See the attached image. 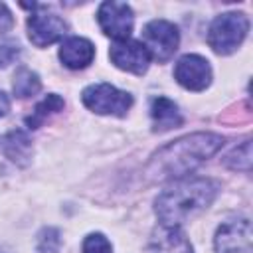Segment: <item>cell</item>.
Wrapping results in <instances>:
<instances>
[{"mask_svg": "<svg viewBox=\"0 0 253 253\" xmlns=\"http://www.w3.org/2000/svg\"><path fill=\"white\" fill-rule=\"evenodd\" d=\"M223 146V138L213 132H194L162 146L148 162L146 176L154 182L184 178L196 170L206 158Z\"/></svg>", "mask_w": 253, "mask_h": 253, "instance_id": "1", "label": "cell"}, {"mask_svg": "<svg viewBox=\"0 0 253 253\" xmlns=\"http://www.w3.org/2000/svg\"><path fill=\"white\" fill-rule=\"evenodd\" d=\"M217 190V182L210 178H180L156 198V215L162 225L178 227L186 219L204 211L213 202Z\"/></svg>", "mask_w": 253, "mask_h": 253, "instance_id": "2", "label": "cell"}, {"mask_svg": "<svg viewBox=\"0 0 253 253\" xmlns=\"http://www.w3.org/2000/svg\"><path fill=\"white\" fill-rule=\"evenodd\" d=\"M249 30V20L241 12H225L219 14L208 32V43L215 53L227 55L233 53L241 42L245 40Z\"/></svg>", "mask_w": 253, "mask_h": 253, "instance_id": "3", "label": "cell"}, {"mask_svg": "<svg viewBox=\"0 0 253 253\" xmlns=\"http://www.w3.org/2000/svg\"><path fill=\"white\" fill-rule=\"evenodd\" d=\"M81 101L87 109H91L99 115H117V117H123L132 105L130 93L121 91L109 83L89 85L81 93Z\"/></svg>", "mask_w": 253, "mask_h": 253, "instance_id": "4", "label": "cell"}, {"mask_svg": "<svg viewBox=\"0 0 253 253\" xmlns=\"http://www.w3.org/2000/svg\"><path fill=\"white\" fill-rule=\"evenodd\" d=\"M180 34L178 28L168 20H152L144 26L142 32V45L146 47L148 55L154 57L158 63L168 61L174 51L178 49Z\"/></svg>", "mask_w": 253, "mask_h": 253, "instance_id": "5", "label": "cell"}, {"mask_svg": "<svg viewBox=\"0 0 253 253\" xmlns=\"http://www.w3.org/2000/svg\"><path fill=\"white\" fill-rule=\"evenodd\" d=\"M97 20H99L101 30L107 36H111L117 42H123V40H128V36L132 32L134 16H132V10L128 4L111 0V2H103L99 6Z\"/></svg>", "mask_w": 253, "mask_h": 253, "instance_id": "6", "label": "cell"}, {"mask_svg": "<svg viewBox=\"0 0 253 253\" xmlns=\"http://www.w3.org/2000/svg\"><path fill=\"white\" fill-rule=\"evenodd\" d=\"M213 243H215V253H251L249 219H231L221 223Z\"/></svg>", "mask_w": 253, "mask_h": 253, "instance_id": "7", "label": "cell"}, {"mask_svg": "<svg viewBox=\"0 0 253 253\" xmlns=\"http://www.w3.org/2000/svg\"><path fill=\"white\" fill-rule=\"evenodd\" d=\"M174 77L182 87H186L190 91H204L211 81L210 61L202 55L188 53L178 59V63L174 67Z\"/></svg>", "mask_w": 253, "mask_h": 253, "instance_id": "8", "label": "cell"}, {"mask_svg": "<svg viewBox=\"0 0 253 253\" xmlns=\"http://www.w3.org/2000/svg\"><path fill=\"white\" fill-rule=\"evenodd\" d=\"M67 32V24L51 12H34L28 18V36L34 45L43 47L61 40Z\"/></svg>", "mask_w": 253, "mask_h": 253, "instance_id": "9", "label": "cell"}, {"mask_svg": "<svg viewBox=\"0 0 253 253\" xmlns=\"http://www.w3.org/2000/svg\"><path fill=\"white\" fill-rule=\"evenodd\" d=\"M109 57L119 69H125L136 75H142L150 63V55L146 47L140 42H130V40L113 43L109 49Z\"/></svg>", "mask_w": 253, "mask_h": 253, "instance_id": "10", "label": "cell"}, {"mask_svg": "<svg viewBox=\"0 0 253 253\" xmlns=\"http://www.w3.org/2000/svg\"><path fill=\"white\" fill-rule=\"evenodd\" d=\"M148 253H194L190 241L180 227H158L148 243Z\"/></svg>", "mask_w": 253, "mask_h": 253, "instance_id": "11", "label": "cell"}, {"mask_svg": "<svg viewBox=\"0 0 253 253\" xmlns=\"http://www.w3.org/2000/svg\"><path fill=\"white\" fill-rule=\"evenodd\" d=\"M95 57V47L85 38H67L59 47V59L69 69H83Z\"/></svg>", "mask_w": 253, "mask_h": 253, "instance_id": "12", "label": "cell"}, {"mask_svg": "<svg viewBox=\"0 0 253 253\" xmlns=\"http://www.w3.org/2000/svg\"><path fill=\"white\" fill-rule=\"evenodd\" d=\"M2 150L12 162H16L18 166H26L32 158V140L24 130L14 128L2 138Z\"/></svg>", "mask_w": 253, "mask_h": 253, "instance_id": "13", "label": "cell"}, {"mask_svg": "<svg viewBox=\"0 0 253 253\" xmlns=\"http://www.w3.org/2000/svg\"><path fill=\"white\" fill-rule=\"evenodd\" d=\"M150 117L154 121V130H170L182 125V115L176 103L166 97H156L152 101Z\"/></svg>", "mask_w": 253, "mask_h": 253, "instance_id": "14", "label": "cell"}, {"mask_svg": "<svg viewBox=\"0 0 253 253\" xmlns=\"http://www.w3.org/2000/svg\"><path fill=\"white\" fill-rule=\"evenodd\" d=\"M61 109H63V99H61L59 95L51 93V95L43 97V99L34 107L32 115L26 119L28 128H38V126H42V123H43L49 115H53V113H57V111H61Z\"/></svg>", "mask_w": 253, "mask_h": 253, "instance_id": "15", "label": "cell"}, {"mask_svg": "<svg viewBox=\"0 0 253 253\" xmlns=\"http://www.w3.org/2000/svg\"><path fill=\"white\" fill-rule=\"evenodd\" d=\"M40 87H42V83H40L38 73H34L28 67H18V71L14 73V83H12L16 97H20V99L32 97L40 91Z\"/></svg>", "mask_w": 253, "mask_h": 253, "instance_id": "16", "label": "cell"}, {"mask_svg": "<svg viewBox=\"0 0 253 253\" xmlns=\"http://www.w3.org/2000/svg\"><path fill=\"white\" fill-rule=\"evenodd\" d=\"M61 245V233L55 227H43L38 233V243L36 251L38 253H57Z\"/></svg>", "mask_w": 253, "mask_h": 253, "instance_id": "17", "label": "cell"}, {"mask_svg": "<svg viewBox=\"0 0 253 253\" xmlns=\"http://www.w3.org/2000/svg\"><path fill=\"white\" fill-rule=\"evenodd\" d=\"M251 164V142L243 140L241 146H235L227 158H225V166L233 168V170H249Z\"/></svg>", "mask_w": 253, "mask_h": 253, "instance_id": "18", "label": "cell"}, {"mask_svg": "<svg viewBox=\"0 0 253 253\" xmlns=\"http://www.w3.org/2000/svg\"><path fill=\"white\" fill-rule=\"evenodd\" d=\"M83 253H113L111 243L103 233H91L83 241Z\"/></svg>", "mask_w": 253, "mask_h": 253, "instance_id": "19", "label": "cell"}, {"mask_svg": "<svg viewBox=\"0 0 253 253\" xmlns=\"http://www.w3.org/2000/svg\"><path fill=\"white\" fill-rule=\"evenodd\" d=\"M20 55V47L14 43H4L0 45V67H6L10 63H14Z\"/></svg>", "mask_w": 253, "mask_h": 253, "instance_id": "20", "label": "cell"}, {"mask_svg": "<svg viewBox=\"0 0 253 253\" xmlns=\"http://www.w3.org/2000/svg\"><path fill=\"white\" fill-rule=\"evenodd\" d=\"M12 26H14L12 12L8 10V6H6L4 2H0V34H2V32H8Z\"/></svg>", "mask_w": 253, "mask_h": 253, "instance_id": "21", "label": "cell"}, {"mask_svg": "<svg viewBox=\"0 0 253 253\" xmlns=\"http://www.w3.org/2000/svg\"><path fill=\"white\" fill-rule=\"evenodd\" d=\"M8 111H10V101H8L6 93L0 91V117H4Z\"/></svg>", "mask_w": 253, "mask_h": 253, "instance_id": "22", "label": "cell"}]
</instances>
